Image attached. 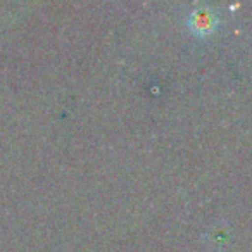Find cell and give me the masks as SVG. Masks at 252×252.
Returning <instances> with one entry per match:
<instances>
[{
  "mask_svg": "<svg viewBox=\"0 0 252 252\" xmlns=\"http://www.w3.org/2000/svg\"><path fill=\"white\" fill-rule=\"evenodd\" d=\"M218 25V16L216 12L213 11L207 5H200L197 7L192 14L189 16V26L195 35L204 36L209 35Z\"/></svg>",
  "mask_w": 252,
  "mask_h": 252,
  "instance_id": "6da1fadb",
  "label": "cell"
}]
</instances>
